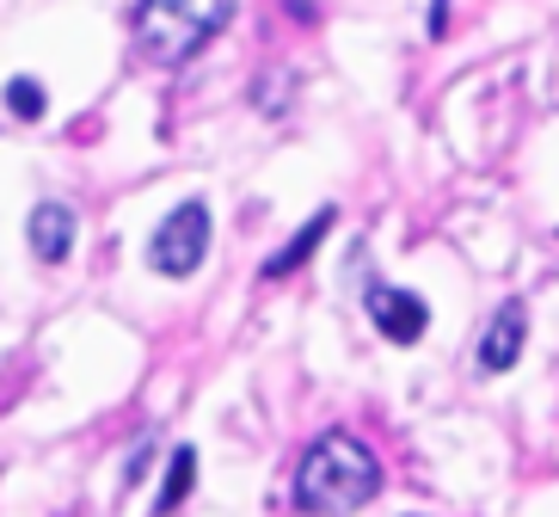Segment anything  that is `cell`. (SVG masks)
I'll use <instances>...</instances> for the list:
<instances>
[{"label":"cell","mask_w":559,"mask_h":517,"mask_svg":"<svg viewBox=\"0 0 559 517\" xmlns=\"http://www.w3.org/2000/svg\"><path fill=\"white\" fill-rule=\"evenodd\" d=\"M381 493L376 450L350 432H320L296 468V505L313 517H350Z\"/></svg>","instance_id":"1"},{"label":"cell","mask_w":559,"mask_h":517,"mask_svg":"<svg viewBox=\"0 0 559 517\" xmlns=\"http://www.w3.org/2000/svg\"><path fill=\"white\" fill-rule=\"evenodd\" d=\"M234 0H142L135 7V50L154 68H185L228 25Z\"/></svg>","instance_id":"2"},{"label":"cell","mask_w":559,"mask_h":517,"mask_svg":"<svg viewBox=\"0 0 559 517\" xmlns=\"http://www.w3.org/2000/svg\"><path fill=\"white\" fill-rule=\"evenodd\" d=\"M210 234H215L210 228V210H203L198 198L179 203V210L148 234V266L160 271V278H191V271L210 259Z\"/></svg>","instance_id":"3"},{"label":"cell","mask_w":559,"mask_h":517,"mask_svg":"<svg viewBox=\"0 0 559 517\" xmlns=\"http://www.w3.org/2000/svg\"><path fill=\"white\" fill-rule=\"evenodd\" d=\"M523 339H528V308L523 302H504V308L486 320V333H479V351H474L479 376H504V369H516Z\"/></svg>","instance_id":"4"},{"label":"cell","mask_w":559,"mask_h":517,"mask_svg":"<svg viewBox=\"0 0 559 517\" xmlns=\"http://www.w3.org/2000/svg\"><path fill=\"white\" fill-rule=\"evenodd\" d=\"M369 320H376L394 345H418L425 327H430V308H425V296H412V290L369 284Z\"/></svg>","instance_id":"5"},{"label":"cell","mask_w":559,"mask_h":517,"mask_svg":"<svg viewBox=\"0 0 559 517\" xmlns=\"http://www.w3.org/2000/svg\"><path fill=\"white\" fill-rule=\"evenodd\" d=\"M25 247H32V259H44V266H62L68 247H74V210H68V203H37L32 222H25Z\"/></svg>","instance_id":"6"},{"label":"cell","mask_w":559,"mask_h":517,"mask_svg":"<svg viewBox=\"0 0 559 517\" xmlns=\"http://www.w3.org/2000/svg\"><path fill=\"white\" fill-rule=\"evenodd\" d=\"M326 228H332V210H313L308 228H301L296 240H283V247L271 252V259H264V284H277V278H289V271L308 266V252L320 247V240H326Z\"/></svg>","instance_id":"7"},{"label":"cell","mask_w":559,"mask_h":517,"mask_svg":"<svg viewBox=\"0 0 559 517\" xmlns=\"http://www.w3.org/2000/svg\"><path fill=\"white\" fill-rule=\"evenodd\" d=\"M198 486V450L191 444H179V450L166 456V486H160V505H154V517H173L185 505V493Z\"/></svg>","instance_id":"8"},{"label":"cell","mask_w":559,"mask_h":517,"mask_svg":"<svg viewBox=\"0 0 559 517\" xmlns=\"http://www.w3.org/2000/svg\"><path fill=\"white\" fill-rule=\"evenodd\" d=\"M44 86L32 81V74H19V81H7V111L13 117H25V124H37V117H44Z\"/></svg>","instance_id":"9"}]
</instances>
